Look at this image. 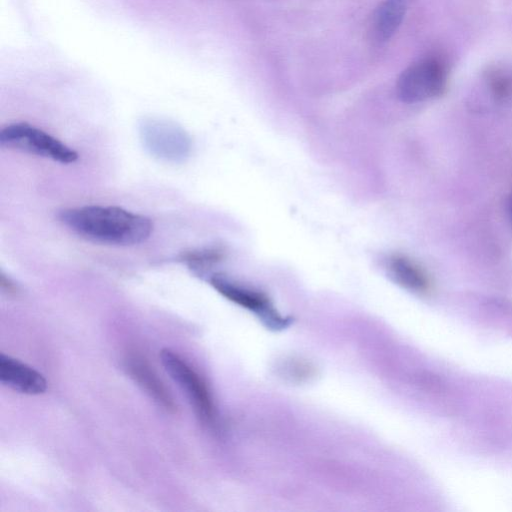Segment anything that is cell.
<instances>
[{
  "label": "cell",
  "instance_id": "6da1fadb",
  "mask_svg": "<svg viewBox=\"0 0 512 512\" xmlns=\"http://www.w3.org/2000/svg\"><path fill=\"white\" fill-rule=\"evenodd\" d=\"M60 221L80 237L106 245L131 246L146 241L151 220L118 206L87 205L65 209Z\"/></svg>",
  "mask_w": 512,
  "mask_h": 512
},
{
  "label": "cell",
  "instance_id": "7a4b0ae2",
  "mask_svg": "<svg viewBox=\"0 0 512 512\" xmlns=\"http://www.w3.org/2000/svg\"><path fill=\"white\" fill-rule=\"evenodd\" d=\"M443 60L426 57L408 66L398 77L396 93L404 103H419L440 96L447 84Z\"/></svg>",
  "mask_w": 512,
  "mask_h": 512
},
{
  "label": "cell",
  "instance_id": "3957f363",
  "mask_svg": "<svg viewBox=\"0 0 512 512\" xmlns=\"http://www.w3.org/2000/svg\"><path fill=\"white\" fill-rule=\"evenodd\" d=\"M3 147L51 159L62 164L73 163L78 153L47 132L26 122L4 127L0 132Z\"/></svg>",
  "mask_w": 512,
  "mask_h": 512
},
{
  "label": "cell",
  "instance_id": "277c9868",
  "mask_svg": "<svg viewBox=\"0 0 512 512\" xmlns=\"http://www.w3.org/2000/svg\"><path fill=\"white\" fill-rule=\"evenodd\" d=\"M141 141L154 157L168 162H182L191 151L188 133L177 124L150 118L140 125Z\"/></svg>",
  "mask_w": 512,
  "mask_h": 512
},
{
  "label": "cell",
  "instance_id": "5b68a950",
  "mask_svg": "<svg viewBox=\"0 0 512 512\" xmlns=\"http://www.w3.org/2000/svg\"><path fill=\"white\" fill-rule=\"evenodd\" d=\"M165 370L190 399L195 411L205 421L214 418V406L210 392L199 374L178 354L165 348L160 352Z\"/></svg>",
  "mask_w": 512,
  "mask_h": 512
},
{
  "label": "cell",
  "instance_id": "8992f818",
  "mask_svg": "<svg viewBox=\"0 0 512 512\" xmlns=\"http://www.w3.org/2000/svg\"><path fill=\"white\" fill-rule=\"evenodd\" d=\"M210 284L222 296L231 302L255 313L268 326L282 328L287 326L288 319L283 318L263 293L237 284L221 275H213Z\"/></svg>",
  "mask_w": 512,
  "mask_h": 512
},
{
  "label": "cell",
  "instance_id": "52a82bcc",
  "mask_svg": "<svg viewBox=\"0 0 512 512\" xmlns=\"http://www.w3.org/2000/svg\"><path fill=\"white\" fill-rule=\"evenodd\" d=\"M0 382L23 394L38 395L47 389L45 377L29 365L12 358L0 355Z\"/></svg>",
  "mask_w": 512,
  "mask_h": 512
},
{
  "label": "cell",
  "instance_id": "ba28073f",
  "mask_svg": "<svg viewBox=\"0 0 512 512\" xmlns=\"http://www.w3.org/2000/svg\"><path fill=\"white\" fill-rule=\"evenodd\" d=\"M385 269L395 283L409 291L425 293L429 290L430 282L426 273L407 256L390 255L385 260Z\"/></svg>",
  "mask_w": 512,
  "mask_h": 512
},
{
  "label": "cell",
  "instance_id": "9c48e42d",
  "mask_svg": "<svg viewBox=\"0 0 512 512\" xmlns=\"http://www.w3.org/2000/svg\"><path fill=\"white\" fill-rule=\"evenodd\" d=\"M406 13L404 0H384L375 9L370 24L373 41L383 43L389 40L401 25Z\"/></svg>",
  "mask_w": 512,
  "mask_h": 512
},
{
  "label": "cell",
  "instance_id": "30bf717a",
  "mask_svg": "<svg viewBox=\"0 0 512 512\" xmlns=\"http://www.w3.org/2000/svg\"><path fill=\"white\" fill-rule=\"evenodd\" d=\"M129 373L147 393L167 411L175 410V403L169 392L151 367L142 359L132 357L127 364Z\"/></svg>",
  "mask_w": 512,
  "mask_h": 512
},
{
  "label": "cell",
  "instance_id": "8fae6325",
  "mask_svg": "<svg viewBox=\"0 0 512 512\" xmlns=\"http://www.w3.org/2000/svg\"><path fill=\"white\" fill-rule=\"evenodd\" d=\"M222 258V252L218 249H200L184 253L181 260L191 269L200 271L218 262Z\"/></svg>",
  "mask_w": 512,
  "mask_h": 512
},
{
  "label": "cell",
  "instance_id": "7c38bea8",
  "mask_svg": "<svg viewBox=\"0 0 512 512\" xmlns=\"http://www.w3.org/2000/svg\"><path fill=\"white\" fill-rule=\"evenodd\" d=\"M489 86L497 99H505L512 93V79L501 72H493L490 75Z\"/></svg>",
  "mask_w": 512,
  "mask_h": 512
},
{
  "label": "cell",
  "instance_id": "4fadbf2b",
  "mask_svg": "<svg viewBox=\"0 0 512 512\" xmlns=\"http://www.w3.org/2000/svg\"><path fill=\"white\" fill-rule=\"evenodd\" d=\"M1 286L3 289H6L9 293L15 292L17 288L11 282L9 278H6L3 274L1 275Z\"/></svg>",
  "mask_w": 512,
  "mask_h": 512
},
{
  "label": "cell",
  "instance_id": "5bb4252c",
  "mask_svg": "<svg viewBox=\"0 0 512 512\" xmlns=\"http://www.w3.org/2000/svg\"><path fill=\"white\" fill-rule=\"evenodd\" d=\"M508 214H509V219L512 224V196L510 197L509 204H508Z\"/></svg>",
  "mask_w": 512,
  "mask_h": 512
}]
</instances>
